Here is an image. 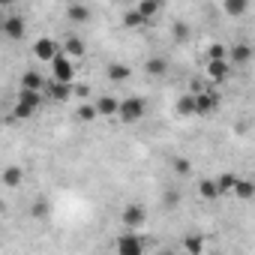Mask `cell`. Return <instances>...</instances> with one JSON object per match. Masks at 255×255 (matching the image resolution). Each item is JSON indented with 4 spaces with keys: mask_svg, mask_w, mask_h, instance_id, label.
<instances>
[{
    "mask_svg": "<svg viewBox=\"0 0 255 255\" xmlns=\"http://www.w3.org/2000/svg\"><path fill=\"white\" fill-rule=\"evenodd\" d=\"M42 93L51 96L54 102H66V99L72 96V81H57V78H51V81H45Z\"/></svg>",
    "mask_w": 255,
    "mask_h": 255,
    "instance_id": "obj_9",
    "label": "cell"
},
{
    "mask_svg": "<svg viewBox=\"0 0 255 255\" xmlns=\"http://www.w3.org/2000/svg\"><path fill=\"white\" fill-rule=\"evenodd\" d=\"M15 0H0V9H6V6H12Z\"/></svg>",
    "mask_w": 255,
    "mask_h": 255,
    "instance_id": "obj_33",
    "label": "cell"
},
{
    "mask_svg": "<svg viewBox=\"0 0 255 255\" xmlns=\"http://www.w3.org/2000/svg\"><path fill=\"white\" fill-rule=\"evenodd\" d=\"M57 54H60V45H57V39H51V36H42V39H36V42H33V57H36L39 63H51Z\"/></svg>",
    "mask_w": 255,
    "mask_h": 255,
    "instance_id": "obj_6",
    "label": "cell"
},
{
    "mask_svg": "<svg viewBox=\"0 0 255 255\" xmlns=\"http://www.w3.org/2000/svg\"><path fill=\"white\" fill-rule=\"evenodd\" d=\"M198 195H201V198H210V201H213V198H219L216 180H201V183H198Z\"/></svg>",
    "mask_w": 255,
    "mask_h": 255,
    "instance_id": "obj_25",
    "label": "cell"
},
{
    "mask_svg": "<svg viewBox=\"0 0 255 255\" xmlns=\"http://www.w3.org/2000/svg\"><path fill=\"white\" fill-rule=\"evenodd\" d=\"M174 111H177L180 117H195V96H192V93L180 96V99L174 102Z\"/></svg>",
    "mask_w": 255,
    "mask_h": 255,
    "instance_id": "obj_20",
    "label": "cell"
},
{
    "mask_svg": "<svg viewBox=\"0 0 255 255\" xmlns=\"http://www.w3.org/2000/svg\"><path fill=\"white\" fill-rule=\"evenodd\" d=\"M234 180H237V174H219V177H216V189H219V195H228V192L234 189Z\"/></svg>",
    "mask_w": 255,
    "mask_h": 255,
    "instance_id": "obj_24",
    "label": "cell"
},
{
    "mask_svg": "<svg viewBox=\"0 0 255 255\" xmlns=\"http://www.w3.org/2000/svg\"><path fill=\"white\" fill-rule=\"evenodd\" d=\"M174 171H177V174H183V177H186V174H189V171H192V165H189V162H186V159H174Z\"/></svg>",
    "mask_w": 255,
    "mask_h": 255,
    "instance_id": "obj_30",
    "label": "cell"
},
{
    "mask_svg": "<svg viewBox=\"0 0 255 255\" xmlns=\"http://www.w3.org/2000/svg\"><path fill=\"white\" fill-rule=\"evenodd\" d=\"M135 9L144 15V21H150L162 12V0H135Z\"/></svg>",
    "mask_w": 255,
    "mask_h": 255,
    "instance_id": "obj_16",
    "label": "cell"
},
{
    "mask_svg": "<svg viewBox=\"0 0 255 255\" xmlns=\"http://www.w3.org/2000/svg\"><path fill=\"white\" fill-rule=\"evenodd\" d=\"M174 36H177V39L189 36V27H186V24H177V27H174Z\"/></svg>",
    "mask_w": 255,
    "mask_h": 255,
    "instance_id": "obj_32",
    "label": "cell"
},
{
    "mask_svg": "<svg viewBox=\"0 0 255 255\" xmlns=\"http://www.w3.org/2000/svg\"><path fill=\"white\" fill-rule=\"evenodd\" d=\"M99 114H96V108H93V102H81L78 105V120H96Z\"/></svg>",
    "mask_w": 255,
    "mask_h": 255,
    "instance_id": "obj_27",
    "label": "cell"
},
{
    "mask_svg": "<svg viewBox=\"0 0 255 255\" xmlns=\"http://www.w3.org/2000/svg\"><path fill=\"white\" fill-rule=\"evenodd\" d=\"M222 9H225V15H231V18H240V15H246V9H249V0H222Z\"/></svg>",
    "mask_w": 255,
    "mask_h": 255,
    "instance_id": "obj_19",
    "label": "cell"
},
{
    "mask_svg": "<svg viewBox=\"0 0 255 255\" xmlns=\"http://www.w3.org/2000/svg\"><path fill=\"white\" fill-rule=\"evenodd\" d=\"M147 72H150V75H165V72H168L165 57H150V60H147Z\"/></svg>",
    "mask_w": 255,
    "mask_h": 255,
    "instance_id": "obj_26",
    "label": "cell"
},
{
    "mask_svg": "<svg viewBox=\"0 0 255 255\" xmlns=\"http://www.w3.org/2000/svg\"><path fill=\"white\" fill-rule=\"evenodd\" d=\"M231 195H237L240 201H252V198H255V183H252L249 177H237V180H234Z\"/></svg>",
    "mask_w": 255,
    "mask_h": 255,
    "instance_id": "obj_14",
    "label": "cell"
},
{
    "mask_svg": "<svg viewBox=\"0 0 255 255\" xmlns=\"http://www.w3.org/2000/svg\"><path fill=\"white\" fill-rule=\"evenodd\" d=\"M144 114H147V99H144V96H126V99H120L114 117H120L123 123H135V120H141Z\"/></svg>",
    "mask_w": 255,
    "mask_h": 255,
    "instance_id": "obj_2",
    "label": "cell"
},
{
    "mask_svg": "<svg viewBox=\"0 0 255 255\" xmlns=\"http://www.w3.org/2000/svg\"><path fill=\"white\" fill-rule=\"evenodd\" d=\"M222 57H228V48L225 45H210L207 48V60H222Z\"/></svg>",
    "mask_w": 255,
    "mask_h": 255,
    "instance_id": "obj_28",
    "label": "cell"
},
{
    "mask_svg": "<svg viewBox=\"0 0 255 255\" xmlns=\"http://www.w3.org/2000/svg\"><path fill=\"white\" fill-rule=\"evenodd\" d=\"M117 105H120V99L111 96V93H102V96L93 102V108H96L99 117H114V114H117Z\"/></svg>",
    "mask_w": 255,
    "mask_h": 255,
    "instance_id": "obj_11",
    "label": "cell"
},
{
    "mask_svg": "<svg viewBox=\"0 0 255 255\" xmlns=\"http://www.w3.org/2000/svg\"><path fill=\"white\" fill-rule=\"evenodd\" d=\"M114 249H117L120 255H141V252H144V240L138 237L135 228H123V234L114 240Z\"/></svg>",
    "mask_w": 255,
    "mask_h": 255,
    "instance_id": "obj_3",
    "label": "cell"
},
{
    "mask_svg": "<svg viewBox=\"0 0 255 255\" xmlns=\"http://www.w3.org/2000/svg\"><path fill=\"white\" fill-rule=\"evenodd\" d=\"M183 249L192 252V255H201V252H204V240H201V234H189V237L183 240Z\"/></svg>",
    "mask_w": 255,
    "mask_h": 255,
    "instance_id": "obj_23",
    "label": "cell"
},
{
    "mask_svg": "<svg viewBox=\"0 0 255 255\" xmlns=\"http://www.w3.org/2000/svg\"><path fill=\"white\" fill-rule=\"evenodd\" d=\"M249 60H252V48H249L246 42L231 45V51H228V63H231V66H246Z\"/></svg>",
    "mask_w": 255,
    "mask_h": 255,
    "instance_id": "obj_13",
    "label": "cell"
},
{
    "mask_svg": "<svg viewBox=\"0 0 255 255\" xmlns=\"http://www.w3.org/2000/svg\"><path fill=\"white\" fill-rule=\"evenodd\" d=\"M192 96H195V114H201V117H207L219 108V93L210 87H198V90H192Z\"/></svg>",
    "mask_w": 255,
    "mask_h": 255,
    "instance_id": "obj_4",
    "label": "cell"
},
{
    "mask_svg": "<svg viewBox=\"0 0 255 255\" xmlns=\"http://www.w3.org/2000/svg\"><path fill=\"white\" fill-rule=\"evenodd\" d=\"M120 219H123V228H135V231H138V228L147 222V210H144L141 204H126Z\"/></svg>",
    "mask_w": 255,
    "mask_h": 255,
    "instance_id": "obj_8",
    "label": "cell"
},
{
    "mask_svg": "<svg viewBox=\"0 0 255 255\" xmlns=\"http://www.w3.org/2000/svg\"><path fill=\"white\" fill-rule=\"evenodd\" d=\"M42 87H45V78H42L36 69H27V72L21 75V90H39V93H42Z\"/></svg>",
    "mask_w": 255,
    "mask_h": 255,
    "instance_id": "obj_18",
    "label": "cell"
},
{
    "mask_svg": "<svg viewBox=\"0 0 255 255\" xmlns=\"http://www.w3.org/2000/svg\"><path fill=\"white\" fill-rule=\"evenodd\" d=\"M51 78H57V81H75V63H72L69 54L60 51V54L51 60Z\"/></svg>",
    "mask_w": 255,
    "mask_h": 255,
    "instance_id": "obj_5",
    "label": "cell"
},
{
    "mask_svg": "<svg viewBox=\"0 0 255 255\" xmlns=\"http://www.w3.org/2000/svg\"><path fill=\"white\" fill-rule=\"evenodd\" d=\"M66 15H69L72 24H87V21H90V9H87L84 3H69V6H66Z\"/></svg>",
    "mask_w": 255,
    "mask_h": 255,
    "instance_id": "obj_17",
    "label": "cell"
},
{
    "mask_svg": "<svg viewBox=\"0 0 255 255\" xmlns=\"http://www.w3.org/2000/svg\"><path fill=\"white\" fill-rule=\"evenodd\" d=\"M0 30H3V15H0Z\"/></svg>",
    "mask_w": 255,
    "mask_h": 255,
    "instance_id": "obj_34",
    "label": "cell"
},
{
    "mask_svg": "<svg viewBox=\"0 0 255 255\" xmlns=\"http://www.w3.org/2000/svg\"><path fill=\"white\" fill-rule=\"evenodd\" d=\"M42 105V93L39 90H21L15 93V102H12V117L15 120H30Z\"/></svg>",
    "mask_w": 255,
    "mask_h": 255,
    "instance_id": "obj_1",
    "label": "cell"
},
{
    "mask_svg": "<svg viewBox=\"0 0 255 255\" xmlns=\"http://www.w3.org/2000/svg\"><path fill=\"white\" fill-rule=\"evenodd\" d=\"M60 51H63V54H69L72 60H78V57H84V54H87V48H84V42H81L78 36H66V39H63V45H60Z\"/></svg>",
    "mask_w": 255,
    "mask_h": 255,
    "instance_id": "obj_15",
    "label": "cell"
},
{
    "mask_svg": "<svg viewBox=\"0 0 255 255\" xmlns=\"http://www.w3.org/2000/svg\"><path fill=\"white\" fill-rule=\"evenodd\" d=\"M228 75H231V63H228V57H222V60H207V81L222 84Z\"/></svg>",
    "mask_w": 255,
    "mask_h": 255,
    "instance_id": "obj_10",
    "label": "cell"
},
{
    "mask_svg": "<svg viewBox=\"0 0 255 255\" xmlns=\"http://www.w3.org/2000/svg\"><path fill=\"white\" fill-rule=\"evenodd\" d=\"M105 75L111 81H126V78H129V66H126V63H108Z\"/></svg>",
    "mask_w": 255,
    "mask_h": 255,
    "instance_id": "obj_21",
    "label": "cell"
},
{
    "mask_svg": "<svg viewBox=\"0 0 255 255\" xmlns=\"http://www.w3.org/2000/svg\"><path fill=\"white\" fill-rule=\"evenodd\" d=\"M27 33V21L24 15H3V30H0V36H6V39H24Z\"/></svg>",
    "mask_w": 255,
    "mask_h": 255,
    "instance_id": "obj_7",
    "label": "cell"
},
{
    "mask_svg": "<svg viewBox=\"0 0 255 255\" xmlns=\"http://www.w3.org/2000/svg\"><path fill=\"white\" fill-rule=\"evenodd\" d=\"M123 24L132 30V27H144L147 21H144V15H141V12H138L135 6H132V9H126V12H123Z\"/></svg>",
    "mask_w": 255,
    "mask_h": 255,
    "instance_id": "obj_22",
    "label": "cell"
},
{
    "mask_svg": "<svg viewBox=\"0 0 255 255\" xmlns=\"http://www.w3.org/2000/svg\"><path fill=\"white\" fill-rule=\"evenodd\" d=\"M0 183H3L6 189H18L24 183V171L18 165H6L3 171H0Z\"/></svg>",
    "mask_w": 255,
    "mask_h": 255,
    "instance_id": "obj_12",
    "label": "cell"
},
{
    "mask_svg": "<svg viewBox=\"0 0 255 255\" xmlns=\"http://www.w3.org/2000/svg\"><path fill=\"white\" fill-rule=\"evenodd\" d=\"M174 204H177V192H168L165 195V210H174Z\"/></svg>",
    "mask_w": 255,
    "mask_h": 255,
    "instance_id": "obj_31",
    "label": "cell"
},
{
    "mask_svg": "<svg viewBox=\"0 0 255 255\" xmlns=\"http://www.w3.org/2000/svg\"><path fill=\"white\" fill-rule=\"evenodd\" d=\"M33 216H48V201L42 198V201H33V210H30Z\"/></svg>",
    "mask_w": 255,
    "mask_h": 255,
    "instance_id": "obj_29",
    "label": "cell"
}]
</instances>
